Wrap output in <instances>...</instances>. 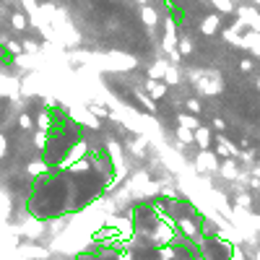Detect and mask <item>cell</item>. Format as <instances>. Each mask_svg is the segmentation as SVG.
<instances>
[{
    "instance_id": "6da1fadb",
    "label": "cell",
    "mask_w": 260,
    "mask_h": 260,
    "mask_svg": "<svg viewBox=\"0 0 260 260\" xmlns=\"http://www.w3.org/2000/svg\"><path fill=\"white\" fill-rule=\"evenodd\" d=\"M26 211L39 221L60 219L68 213V195H71V174L68 169H47L31 177L26 192Z\"/></svg>"
},
{
    "instance_id": "7a4b0ae2",
    "label": "cell",
    "mask_w": 260,
    "mask_h": 260,
    "mask_svg": "<svg viewBox=\"0 0 260 260\" xmlns=\"http://www.w3.org/2000/svg\"><path fill=\"white\" fill-rule=\"evenodd\" d=\"M11 24H13V29H16V31H24V29H26V26H29L26 16H24L21 11H16V13L11 16Z\"/></svg>"
}]
</instances>
